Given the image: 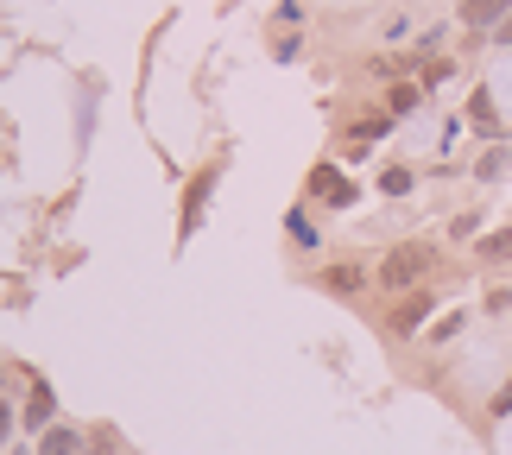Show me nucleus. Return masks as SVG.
Returning <instances> with one entry per match:
<instances>
[{
	"mask_svg": "<svg viewBox=\"0 0 512 455\" xmlns=\"http://www.w3.org/2000/svg\"><path fill=\"white\" fill-rule=\"evenodd\" d=\"M430 266H437V247H430V241H405V247H392L380 260V285L386 291H411L418 279H430Z\"/></svg>",
	"mask_w": 512,
	"mask_h": 455,
	"instance_id": "1",
	"label": "nucleus"
},
{
	"mask_svg": "<svg viewBox=\"0 0 512 455\" xmlns=\"http://www.w3.org/2000/svg\"><path fill=\"white\" fill-rule=\"evenodd\" d=\"M51 411H57L51 386H45V380L32 373V386H26V430H38V437H45V430H51Z\"/></svg>",
	"mask_w": 512,
	"mask_h": 455,
	"instance_id": "2",
	"label": "nucleus"
},
{
	"mask_svg": "<svg viewBox=\"0 0 512 455\" xmlns=\"http://www.w3.org/2000/svg\"><path fill=\"white\" fill-rule=\"evenodd\" d=\"M506 13H512V0H462V26L468 32H494Z\"/></svg>",
	"mask_w": 512,
	"mask_h": 455,
	"instance_id": "3",
	"label": "nucleus"
},
{
	"mask_svg": "<svg viewBox=\"0 0 512 455\" xmlns=\"http://www.w3.org/2000/svg\"><path fill=\"white\" fill-rule=\"evenodd\" d=\"M310 190H317V196H329L336 209H348V203H354V184H348V177H342L336 165H317V171H310Z\"/></svg>",
	"mask_w": 512,
	"mask_h": 455,
	"instance_id": "4",
	"label": "nucleus"
},
{
	"mask_svg": "<svg viewBox=\"0 0 512 455\" xmlns=\"http://www.w3.org/2000/svg\"><path fill=\"white\" fill-rule=\"evenodd\" d=\"M430 310H437V304H430V291H405V304L392 310V329H399V335L424 329V316H430Z\"/></svg>",
	"mask_w": 512,
	"mask_h": 455,
	"instance_id": "5",
	"label": "nucleus"
},
{
	"mask_svg": "<svg viewBox=\"0 0 512 455\" xmlns=\"http://www.w3.org/2000/svg\"><path fill=\"white\" fill-rule=\"evenodd\" d=\"M83 449H89V437L70 430V424H51L45 437H38V455H83Z\"/></svg>",
	"mask_w": 512,
	"mask_h": 455,
	"instance_id": "6",
	"label": "nucleus"
},
{
	"mask_svg": "<svg viewBox=\"0 0 512 455\" xmlns=\"http://www.w3.org/2000/svg\"><path fill=\"white\" fill-rule=\"evenodd\" d=\"M468 121H475V127L487 133V140H500V114H494V95H487V89L468 95Z\"/></svg>",
	"mask_w": 512,
	"mask_h": 455,
	"instance_id": "7",
	"label": "nucleus"
},
{
	"mask_svg": "<svg viewBox=\"0 0 512 455\" xmlns=\"http://www.w3.org/2000/svg\"><path fill=\"white\" fill-rule=\"evenodd\" d=\"M323 285H329V291H361V285H367V272H361V266H329V272H323Z\"/></svg>",
	"mask_w": 512,
	"mask_h": 455,
	"instance_id": "8",
	"label": "nucleus"
},
{
	"mask_svg": "<svg viewBox=\"0 0 512 455\" xmlns=\"http://www.w3.org/2000/svg\"><path fill=\"white\" fill-rule=\"evenodd\" d=\"M209 190H215V171H203V177H196V184H190V215H184V228H196V215H203Z\"/></svg>",
	"mask_w": 512,
	"mask_h": 455,
	"instance_id": "9",
	"label": "nucleus"
},
{
	"mask_svg": "<svg viewBox=\"0 0 512 455\" xmlns=\"http://www.w3.org/2000/svg\"><path fill=\"white\" fill-rule=\"evenodd\" d=\"M481 260H512V228H500V234H481Z\"/></svg>",
	"mask_w": 512,
	"mask_h": 455,
	"instance_id": "10",
	"label": "nucleus"
},
{
	"mask_svg": "<svg viewBox=\"0 0 512 455\" xmlns=\"http://www.w3.org/2000/svg\"><path fill=\"white\" fill-rule=\"evenodd\" d=\"M418 95H424V89H411V83H399V89H392V95H386L392 121H399V114H411V108H418Z\"/></svg>",
	"mask_w": 512,
	"mask_h": 455,
	"instance_id": "11",
	"label": "nucleus"
},
{
	"mask_svg": "<svg viewBox=\"0 0 512 455\" xmlns=\"http://www.w3.org/2000/svg\"><path fill=\"white\" fill-rule=\"evenodd\" d=\"M380 190H386V196H405V190H411V171H399V165L380 171Z\"/></svg>",
	"mask_w": 512,
	"mask_h": 455,
	"instance_id": "12",
	"label": "nucleus"
},
{
	"mask_svg": "<svg viewBox=\"0 0 512 455\" xmlns=\"http://www.w3.org/2000/svg\"><path fill=\"white\" fill-rule=\"evenodd\" d=\"M392 114H367V121H354V140H373V133H386Z\"/></svg>",
	"mask_w": 512,
	"mask_h": 455,
	"instance_id": "13",
	"label": "nucleus"
},
{
	"mask_svg": "<svg viewBox=\"0 0 512 455\" xmlns=\"http://www.w3.org/2000/svg\"><path fill=\"white\" fill-rule=\"evenodd\" d=\"M500 171H506V152L494 146V152H487V158H481V165H475V177H487V184H494V177H500Z\"/></svg>",
	"mask_w": 512,
	"mask_h": 455,
	"instance_id": "14",
	"label": "nucleus"
},
{
	"mask_svg": "<svg viewBox=\"0 0 512 455\" xmlns=\"http://www.w3.org/2000/svg\"><path fill=\"white\" fill-rule=\"evenodd\" d=\"M13 430H19V411L0 399V443H13Z\"/></svg>",
	"mask_w": 512,
	"mask_h": 455,
	"instance_id": "15",
	"label": "nucleus"
},
{
	"mask_svg": "<svg viewBox=\"0 0 512 455\" xmlns=\"http://www.w3.org/2000/svg\"><path fill=\"white\" fill-rule=\"evenodd\" d=\"M449 70H456V64H449V57H443V64H424V89H437V83H449Z\"/></svg>",
	"mask_w": 512,
	"mask_h": 455,
	"instance_id": "16",
	"label": "nucleus"
},
{
	"mask_svg": "<svg viewBox=\"0 0 512 455\" xmlns=\"http://www.w3.org/2000/svg\"><path fill=\"white\" fill-rule=\"evenodd\" d=\"M89 449H95V455H114V430H95V437H89Z\"/></svg>",
	"mask_w": 512,
	"mask_h": 455,
	"instance_id": "17",
	"label": "nucleus"
},
{
	"mask_svg": "<svg viewBox=\"0 0 512 455\" xmlns=\"http://www.w3.org/2000/svg\"><path fill=\"white\" fill-rule=\"evenodd\" d=\"M506 411H512V380H506V386L494 392V418H506Z\"/></svg>",
	"mask_w": 512,
	"mask_h": 455,
	"instance_id": "18",
	"label": "nucleus"
},
{
	"mask_svg": "<svg viewBox=\"0 0 512 455\" xmlns=\"http://www.w3.org/2000/svg\"><path fill=\"white\" fill-rule=\"evenodd\" d=\"M494 45H512V13H506L500 26H494Z\"/></svg>",
	"mask_w": 512,
	"mask_h": 455,
	"instance_id": "19",
	"label": "nucleus"
},
{
	"mask_svg": "<svg viewBox=\"0 0 512 455\" xmlns=\"http://www.w3.org/2000/svg\"><path fill=\"white\" fill-rule=\"evenodd\" d=\"M13 455H26V449H13Z\"/></svg>",
	"mask_w": 512,
	"mask_h": 455,
	"instance_id": "20",
	"label": "nucleus"
}]
</instances>
